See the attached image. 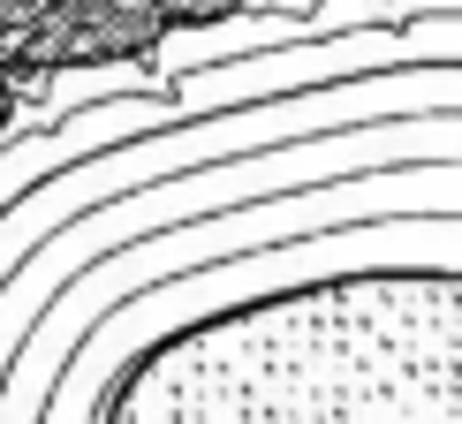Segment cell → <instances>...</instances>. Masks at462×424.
Masks as SVG:
<instances>
[{"instance_id": "6da1fadb", "label": "cell", "mask_w": 462, "mask_h": 424, "mask_svg": "<svg viewBox=\"0 0 462 424\" xmlns=\"http://www.w3.org/2000/svg\"><path fill=\"white\" fill-rule=\"evenodd\" d=\"M99 424H462V265H341L160 334Z\"/></svg>"}]
</instances>
